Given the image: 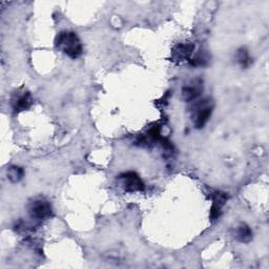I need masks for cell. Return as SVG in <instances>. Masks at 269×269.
Returning <instances> with one entry per match:
<instances>
[{"mask_svg":"<svg viewBox=\"0 0 269 269\" xmlns=\"http://www.w3.org/2000/svg\"><path fill=\"white\" fill-rule=\"evenodd\" d=\"M56 47L70 58H78L82 54V44L79 36L69 31L61 32L56 38Z\"/></svg>","mask_w":269,"mask_h":269,"instance_id":"obj_1","label":"cell"},{"mask_svg":"<svg viewBox=\"0 0 269 269\" xmlns=\"http://www.w3.org/2000/svg\"><path fill=\"white\" fill-rule=\"evenodd\" d=\"M212 109H214V102L210 99H204V100H201L195 104L193 111V121L197 129H203L211 116Z\"/></svg>","mask_w":269,"mask_h":269,"instance_id":"obj_2","label":"cell"},{"mask_svg":"<svg viewBox=\"0 0 269 269\" xmlns=\"http://www.w3.org/2000/svg\"><path fill=\"white\" fill-rule=\"evenodd\" d=\"M118 182L120 186L127 193H136L144 190V182L138 174L134 172H127L121 174L118 177Z\"/></svg>","mask_w":269,"mask_h":269,"instance_id":"obj_3","label":"cell"},{"mask_svg":"<svg viewBox=\"0 0 269 269\" xmlns=\"http://www.w3.org/2000/svg\"><path fill=\"white\" fill-rule=\"evenodd\" d=\"M52 205L44 199H38L31 202L29 206V214L33 219L47 220L52 216Z\"/></svg>","mask_w":269,"mask_h":269,"instance_id":"obj_4","label":"cell"},{"mask_svg":"<svg viewBox=\"0 0 269 269\" xmlns=\"http://www.w3.org/2000/svg\"><path fill=\"white\" fill-rule=\"evenodd\" d=\"M203 92V83L200 79L191 80L182 89V97L185 101H195L196 99Z\"/></svg>","mask_w":269,"mask_h":269,"instance_id":"obj_5","label":"cell"},{"mask_svg":"<svg viewBox=\"0 0 269 269\" xmlns=\"http://www.w3.org/2000/svg\"><path fill=\"white\" fill-rule=\"evenodd\" d=\"M33 103L32 96L29 92H21L16 93L12 98V106L14 110L22 111L27 108H30Z\"/></svg>","mask_w":269,"mask_h":269,"instance_id":"obj_6","label":"cell"},{"mask_svg":"<svg viewBox=\"0 0 269 269\" xmlns=\"http://www.w3.org/2000/svg\"><path fill=\"white\" fill-rule=\"evenodd\" d=\"M195 47L189 44H181L176 47L173 52V57L177 61H184V60H190L191 55L194 52Z\"/></svg>","mask_w":269,"mask_h":269,"instance_id":"obj_7","label":"cell"},{"mask_svg":"<svg viewBox=\"0 0 269 269\" xmlns=\"http://www.w3.org/2000/svg\"><path fill=\"white\" fill-rule=\"evenodd\" d=\"M226 200H227V196L224 193H216L215 198H214V203H212V207L210 210V218L211 220H217L220 215L223 205L225 204Z\"/></svg>","mask_w":269,"mask_h":269,"instance_id":"obj_8","label":"cell"},{"mask_svg":"<svg viewBox=\"0 0 269 269\" xmlns=\"http://www.w3.org/2000/svg\"><path fill=\"white\" fill-rule=\"evenodd\" d=\"M236 238L238 241L242 243H248L252 239V232L250 227L246 224H241L237 228Z\"/></svg>","mask_w":269,"mask_h":269,"instance_id":"obj_9","label":"cell"},{"mask_svg":"<svg viewBox=\"0 0 269 269\" xmlns=\"http://www.w3.org/2000/svg\"><path fill=\"white\" fill-rule=\"evenodd\" d=\"M24 175V172H23V168L20 167V166H17V165H13V166H10L8 168V172H7V176H8V179L13 182V183H17L19 182L22 177Z\"/></svg>","mask_w":269,"mask_h":269,"instance_id":"obj_10","label":"cell"},{"mask_svg":"<svg viewBox=\"0 0 269 269\" xmlns=\"http://www.w3.org/2000/svg\"><path fill=\"white\" fill-rule=\"evenodd\" d=\"M207 62H208V56L202 51L197 53L189 60V64L191 66H204L207 64Z\"/></svg>","mask_w":269,"mask_h":269,"instance_id":"obj_11","label":"cell"},{"mask_svg":"<svg viewBox=\"0 0 269 269\" xmlns=\"http://www.w3.org/2000/svg\"><path fill=\"white\" fill-rule=\"evenodd\" d=\"M237 58H238V61L239 63L242 65L243 67H247L250 65L251 63V58L249 57L248 55V52L246 49H241L238 51V54H237Z\"/></svg>","mask_w":269,"mask_h":269,"instance_id":"obj_12","label":"cell"}]
</instances>
